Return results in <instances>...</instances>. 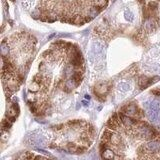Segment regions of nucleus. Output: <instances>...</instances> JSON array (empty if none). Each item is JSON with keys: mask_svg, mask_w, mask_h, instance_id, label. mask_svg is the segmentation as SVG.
<instances>
[{"mask_svg": "<svg viewBox=\"0 0 160 160\" xmlns=\"http://www.w3.org/2000/svg\"><path fill=\"white\" fill-rule=\"evenodd\" d=\"M103 54H104V45L98 41L93 43L92 45V49H91V57L90 59L92 60L93 57L95 58H98V57H103Z\"/></svg>", "mask_w": 160, "mask_h": 160, "instance_id": "obj_1", "label": "nucleus"}, {"mask_svg": "<svg viewBox=\"0 0 160 160\" xmlns=\"http://www.w3.org/2000/svg\"><path fill=\"white\" fill-rule=\"evenodd\" d=\"M121 111L123 113H125L126 115H128V116H135L136 115L137 111H138V108H137V106L135 105V104H129V105H126L124 106L122 109H121Z\"/></svg>", "mask_w": 160, "mask_h": 160, "instance_id": "obj_2", "label": "nucleus"}, {"mask_svg": "<svg viewBox=\"0 0 160 160\" xmlns=\"http://www.w3.org/2000/svg\"><path fill=\"white\" fill-rule=\"evenodd\" d=\"M145 147L148 152H151V153L160 152V142L159 141H154V140L149 141L145 145Z\"/></svg>", "mask_w": 160, "mask_h": 160, "instance_id": "obj_3", "label": "nucleus"}, {"mask_svg": "<svg viewBox=\"0 0 160 160\" xmlns=\"http://www.w3.org/2000/svg\"><path fill=\"white\" fill-rule=\"evenodd\" d=\"M143 28L146 32H153L156 29V21L154 19H146Z\"/></svg>", "mask_w": 160, "mask_h": 160, "instance_id": "obj_4", "label": "nucleus"}, {"mask_svg": "<svg viewBox=\"0 0 160 160\" xmlns=\"http://www.w3.org/2000/svg\"><path fill=\"white\" fill-rule=\"evenodd\" d=\"M95 88L96 89L94 90V93L97 96H103L107 91H108V87H107V85L104 83H99Z\"/></svg>", "mask_w": 160, "mask_h": 160, "instance_id": "obj_5", "label": "nucleus"}, {"mask_svg": "<svg viewBox=\"0 0 160 160\" xmlns=\"http://www.w3.org/2000/svg\"><path fill=\"white\" fill-rule=\"evenodd\" d=\"M102 9L103 8H101V7H98V6H95V5H93V6H91L89 9H88L87 11V15H89L90 17H92V18H95L96 16H98L99 15V13L101 12Z\"/></svg>", "mask_w": 160, "mask_h": 160, "instance_id": "obj_6", "label": "nucleus"}, {"mask_svg": "<svg viewBox=\"0 0 160 160\" xmlns=\"http://www.w3.org/2000/svg\"><path fill=\"white\" fill-rule=\"evenodd\" d=\"M0 50H1V55L5 58H8L10 55V47L8 45V43H6L5 41H2L1 43V47H0Z\"/></svg>", "mask_w": 160, "mask_h": 160, "instance_id": "obj_7", "label": "nucleus"}, {"mask_svg": "<svg viewBox=\"0 0 160 160\" xmlns=\"http://www.w3.org/2000/svg\"><path fill=\"white\" fill-rule=\"evenodd\" d=\"M138 85L141 89H144V88H146L147 86H149L150 85V79H148L147 76L141 75L138 78Z\"/></svg>", "mask_w": 160, "mask_h": 160, "instance_id": "obj_8", "label": "nucleus"}, {"mask_svg": "<svg viewBox=\"0 0 160 160\" xmlns=\"http://www.w3.org/2000/svg\"><path fill=\"white\" fill-rule=\"evenodd\" d=\"M101 156L102 158H106V159H113L115 158V152L111 149H109V148H107L104 151H102L101 152Z\"/></svg>", "mask_w": 160, "mask_h": 160, "instance_id": "obj_9", "label": "nucleus"}, {"mask_svg": "<svg viewBox=\"0 0 160 160\" xmlns=\"http://www.w3.org/2000/svg\"><path fill=\"white\" fill-rule=\"evenodd\" d=\"M64 85H65L66 87L69 88V89L73 90V89H75L77 86H78V83H77V82L72 78V77H70L69 79H67V80L65 81V84H64Z\"/></svg>", "mask_w": 160, "mask_h": 160, "instance_id": "obj_10", "label": "nucleus"}, {"mask_svg": "<svg viewBox=\"0 0 160 160\" xmlns=\"http://www.w3.org/2000/svg\"><path fill=\"white\" fill-rule=\"evenodd\" d=\"M111 144L117 146V145H120L121 143V137L119 136L118 134H114L113 133L111 135V137H110V141H109Z\"/></svg>", "mask_w": 160, "mask_h": 160, "instance_id": "obj_11", "label": "nucleus"}, {"mask_svg": "<svg viewBox=\"0 0 160 160\" xmlns=\"http://www.w3.org/2000/svg\"><path fill=\"white\" fill-rule=\"evenodd\" d=\"M117 89H118V91H120V92L125 93L130 89V85L128 83H126V82H120L117 86Z\"/></svg>", "mask_w": 160, "mask_h": 160, "instance_id": "obj_12", "label": "nucleus"}, {"mask_svg": "<svg viewBox=\"0 0 160 160\" xmlns=\"http://www.w3.org/2000/svg\"><path fill=\"white\" fill-rule=\"evenodd\" d=\"M72 78L75 80V81L78 83V85L81 83V81H82V74L80 71H77V70H74V73L72 74Z\"/></svg>", "mask_w": 160, "mask_h": 160, "instance_id": "obj_13", "label": "nucleus"}, {"mask_svg": "<svg viewBox=\"0 0 160 160\" xmlns=\"http://www.w3.org/2000/svg\"><path fill=\"white\" fill-rule=\"evenodd\" d=\"M11 125H12V122L9 120V118H8V119H3V120H2V123H1L2 130L7 131L8 129L11 127Z\"/></svg>", "mask_w": 160, "mask_h": 160, "instance_id": "obj_14", "label": "nucleus"}, {"mask_svg": "<svg viewBox=\"0 0 160 160\" xmlns=\"http://www.w3.org/2000/svg\"><path fill=\"white\" fill-rule=\"evenodd\" d=\"M74 73V70H73V66L72 65H68V66H66L65 67V69H64V77H71L72 76V74Z\"/></svg>", "mask_w": 160, "mask_h": 160, "instance_id": "obj_15", "label": "nucleus"}, {"mask_svg": "<svg viewBox=\"0 0 160 160\" xmlns=\"http://www.w3.org/2000/svg\"><path fill=\"white\" fill-rule=\"evenodd\" d=\"M108 3V0H93V5L104 8Z\"/></svg>", "mask_w": 160, "mask_h": 160, "instance_id": "obj_16", "label": "nucleus"}, {"mask_svg": "<svg viewBox=\"0 0 160 160\" xmlns=\"http://www.w3.org/2000/svg\"><path fill=\"white\" fill-rule=\"evenodd\" d=\"M124 17H125V19L127 20L128 22H132L134 20V15L133 13L131 12L130 10H125V12H124Z\"/></svg>", "mask_w": 160, "mask_h": 160, "instance_id": "obj_17", "label": "nucleus"}, {"mask_svg": "<svg viewBox=\"0 0 160 160\" xmlns=\"http://www.w3.org/2000/svg\"><path fill=\"white\" fill-rule=\"evenodd\" d=\"M42 56L44 57V58H51L52 56H54L53 49H48V50H45L42 53Z\"/></svg>", "mask_w": 160, "mask_h": 160, "instance_id": "obj_18", "label": "nucleus"}, {"mask_svg": "<svg viewBox=\"0 0 160 160\" xmlns=\"http://www.w3.org/2000/svg\"><path fill=\"white\" fill-rule=\"evenodd\" d=\"M148 8H149L151 12H154V11H156L157 8H158V4H157V2L155 1H150L149 3H148Z\"/></svg>", "mask_w": 160, "mask_h": 160, "instance_id": "obj_19", "label": "nucleus"}, {"mask_svg": "<svg viewBox=\"0 0 160 160\" xmlns=\"http://www.w3.org/2000/svg\"><path fill=\"white\" fill-rule=\"evenodd\" d=\"M77 147H78V146H76L74 143H68V144H67L68 151H69L70 153H76Z\"/></svg>", "mask_w": 160, "mask_h": 160, "instance_id": "obj_20", "label": "nucleus"}, {"mask_svg": "<svg viewBox=\"0 0 160 160\" xmlns=\"http://www.w3.org/2000/svg\"><path fill=\"white\" fill-rule=\"evenodd\" d=\"M39 87H40V84L36 83V82H33L32 85L29 88V91H31V92H36V91L39 90Z\"/></svg>", "mask_w": 160, "mask_h": 160, "instance_id": "obj_21", "label": "nucleus"}, {"mask_svg": "<svg viewBox=\"0 0 160 160\" xmlns=\"http://www.w3.org/2000/svg\"><path fill=\"white\" fill-rule=\"evenodd\" d=\"M86 150H87L86 146H78V147H77V150H76V153L81 154V153H84Z\"/></svg>", "mask_w": 160, "mask_h": 160, "instance_id": "obj_22", "label": "nucleus"}, {"mask_svg": "<svg viewBox=\"0 0 160 160\" xmlns=\"http://www.w3.org/2000/svg\"><path fill=\"white\" fill-rule=\"evenodd\" d=\"M39 70L40 72H44V71L46 70V64L44 62H41L39 64Z\"/></svg>", "mask_w": 160, "mask_h": 160, "instance_id": "obj_23", "label": "nucleus"}, {"mask_svg": "<svg viewBox=\"0 0 160 160\" xmlns=\"http://www.w3.org/2000/svg\"><path fill=\"white\" fill-rule=\"evenodd\" d=\"M62 128H64V124H59V125L53 126V129H55V130H61Z\"/></svg>", "mask_w": 160, "mask_h": 160, "instance_id": "obj_24", "label": "nucleus"}, {"mask_svg": "<svg viewBox=\"0 0 160 160\" xmlns=\"http://www.w3.org/2000/svg\"><path fill=\"white\" fill-rule=\"evenodd\" d=\"M151 93L155 96H160V90H152L151 91Z\"/></svg>", "mask_w": 160, "mask_h": 160, "instance_id": "obj_25", "label": "nucleus"}, {"mask_svg": "<svg viewBox=\"0 0 160 160\" xmlns=\"http://www.w3.org/2000/svg\"><path fill=\"white\" fill-rule=\"evenodd\" d=\"M37 151H39V152L43 153V154H48V152H47V151H45L44 149H40V148H37Z\"/></svg>", "mask_w": 160, "mask_h": 160, "instance_id": "obj_26", "label": "nucleus"}, {"mask_svg": "<svg viewBox=\"0 0 160 160\" xmlns=\"http://www.w3.org/2000/svg\"><path fill=\"white\" fill-rule=\"evenodd\" d=\"M34 158L35 159H43V158H45V157H43L41 155H38V156H34Z\"/></svg>", "mask_w": 160, "mask_h": 160, "instance_id": "obj_27", "label": "nucleus"}, {"mask_svg": "<svg viewBox=\"0 0 160 160\" xmlns=\"http://www.w3.org/2000/svg\"><path fill=\"white\" fill-rule=\"evenodd\" d=\"M82 104H83L84 106H88V104H89V103H88L86 100H83V101H82Z\"/></svg>", "mask_w": 160, "mask_h": 160, "instance_id": "obj_28", "label": "nucleus"}, {"mask_svg": "<svg viewBox=\"0 0 160 160\" xmlns=\"http://www.w3.org/2000/svg\"><path fill=\"white\" fill-rule=\"evenodd\" d=\"M85 99H88V100H89V99H90V96L88 95V94H86V95H85Z\"/></svg>", "mask_w": 160, "mask_h": 160, "instance_id": "obj_29", "label": "nucleus"}, {"mask_svg": "<svg viewBox=\"0 0 160 160\" xmlns=\"http://www.w3.org/2000/svg\"><path fill=\"white\" fill-rule=\"evenodd\" d=\"M138 1L140 2V3H144V2H145V0H138Z\"/></svg>", "mask_w": 160, "mask_h": 160, "instance_id": "obj_30", "label": "nucleus"}]
</instances>
